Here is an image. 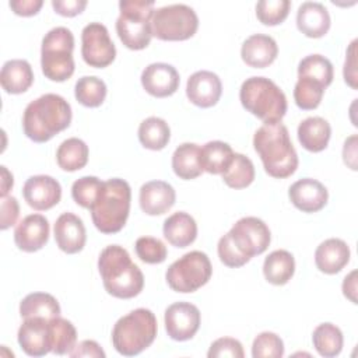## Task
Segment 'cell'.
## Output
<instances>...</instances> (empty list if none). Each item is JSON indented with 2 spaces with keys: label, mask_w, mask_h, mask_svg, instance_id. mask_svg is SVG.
Returning a JSON list of instances; mask_svg holds the SVG:
<instances>
[{
  "label": "cell",
  "mask_w": 358,
  "mask_h": 358,
  "mask_svg": "<svg viewBox=\"0 0 358 358\" xmlns=\"http://www.w3.org/2000/svg\"><path fill=\"white\" fill-rule=\"evenodd\" d=\"M71 106L57 94L49 92L31 101L22 115L24 134L35 143H46L71 123Z\"/></svg>",
  "instance_id": "6da1fadb"
},
{
  "label": "cell",
  "mask_w": 358,
  "mask_h": 358,
  "mask_svg": "<svg viewBox=\"0 0 358 358\" xmlns=\"http://www.w3.org/2000/svg\"><path fill=\"white\" fill-rule=\"evenodd\" d=\"M98 270L106 292L119 299L137 296L144 288V275L131 262L129 252L119 245L103 248L98 257Z\"/></svg>",
  "instance_id": "7a4b0ae2"
},
{
  "label": "cell",
  "mask_w": 358,
  "mask_h": 358,
  "mask_svg": "<svg viewBox=\"0 0 358 358\" xmlns=\"http://www.w3.org/2000/svg\"><path fill=\"white\" fill-rule=\"evenodd\" d=\"M253 147L270 176L284 179L296 171L298 154L281 122L260 126L253 136Z\"/></svg>",
  "instance_id": "3957f363"
},
{
  "label": "cell",
  "mask_w": 358,
  "mask_h": 358,
  "mask_svg": "<svg viewBox=\"0 0 358 358\" xmlns=\"http://www.w3.org/2000/svg\"><path fill=\"white\" fill-rule=\"evenodd\" d=\"M130 201L131 189L124 179L112 178L102 182L96 200L90 208L95 228L102 234L119 232L127 221Z\"/></svg>",
  "instance_id": "277c9868"
},
{
  "label": "cell",
  "mask_w": 358,
  "mask_h": 358,
  "mask_svg": "<svg viewBox=\"0 0 358 358\" xmlns=\"http://www.w3.org/2000/svg\"><path fill=\"white\" fill-rule=\"evenodd\" d=\"M239 99L242 106L264 124L281 122L288 108L284 91L267 77L246 78L241 85Z\"/></svg>",
  "instance_id": "5b68a950"
},
{
  "label": "cell",
  "mask_w": 358,
  "mask_h": 358,
  "mask_svg": "<svg viewBox=\"0 0 358 358\" xmlns=\"http://www.w3.org/2000/svg\"><path fill=\"white\" fill-rule=\"evenodd\" d=\"M158 331L155 315L145 308H137L122 316L112 329V344L124 357H134L148 348Z\"/></svg>",
  "instance_id": "8992f818"
},
{
  "label": "cell",
  "mask_w": 358,
  "mask_h": 358,
  "mask_svg": "<svg viewBox=\"0 0 358 358\" xmlns=\"http://www.w3.org/2000/svg\"><path fill=\"white\" fill-rule=\"evenodd\" d=\"M74 35L66 27H55L42 39L41 67L46 78L56 83L69 80L74 73Z\"/></svg>",
  "instance_id": "52a82bcc"
},
{
  "label": "cell",
  "mask_w": 358,
  "mask_h": 358,
  "mask_svg": "<svg viewBox=\"0 0 358 358\" xmlns=\"http://www.w3.org/2000/svg\"><path fill=\"white\" fill-rule=\"evenodd\" d=\"M120 14L116 20V32L122 43L131 50H141L151 42V18L154 14L152 0H122Z\"/></svg>",
  "instance_id": "ba28073f"
},
{
  "label": "cell",
  "mask_w": 358,
  "mask_h": 358,
  "mask_svg": "<svg viewBox=\"0 0 358 358\" xmlns=\"http://www.w3.org/2000/svg\"><path fill=\"white\" fill-rule=\"evenodd\" d=\"M213 266L208 256L201 250H192L175 260L165 273L171 289L182 294L194 292L208 282Z\"/></svg>",
  "instance_id": "9c48e42d"
},
{
  "label": "cell",
  "mask_w": 358,
  "mask_h": 358,
  "mask_svg": "<svg viewBox=\"0 0 358 358\" xmlns=\"http://www.w3.org/2000/svg\"><path fill=\"white\" fill-rule=\"evenodd\" d=\"M199 28V17L187 4H169L154 10L151 32L161 41H186Z\"/></svg>",
  "instance_id": "30bf717a"
},
{
  "label": "cell",
  "mask_w": 358,
  "mask_h": 358,
  "mask_svg": "<svg viewBox=\"0 0 358 358\" xmlns=\"http://www.w3.org/2000/svg\"><path fill=\"white\" fill-rule=\"evenodd\" d=\"M81 56L90 67H108L116 57V48L108 28L101 22H90L81 32Z\"/></svg>",
  "instance_id": "8fae6325"
},
{
  "label": "cell",
  "mask_w": 358,
  "mask_h": 358,
  "mask_svg": "<svg viewBox=\"0 0 358 358\" xmlns=\"http://www.w3.org/2000/svg\"><path fill=\"white\" fill-rule=\"evenodd\" d=\"M228 234L238 250L249 259L266 252L271 241L267 224L257 217H243L238 220Z\"/></svg>",
  "instance_id": "7c38bea8"
},
{
  "label": "cell",
  "mask_w": 358,
  "mask_h": 358,
  "mask_svg": "<svg viewBox=\"0 0 358 358\" xmlns=\"http://www.w3.org/2000/svg\"><path fill=\"white\" fill-rule=\"evenodd\" d=\"M165 330L175 341H186L193 338L201 322L200 310L190 302H175L165 309Z\"/></svg>",
  "instance_id": "4fadbf2b"
},
{
  "label": "cell",
  "mask_w": 358,
  "mask_h": 358,
  "mask_svg": "<svg viewBox=\"0 0 358 358\" xmlns=\"http://www.w3.org/2000/svg\"><path fill=\"white\" fill-rule=\"evenodd\" d=\"M22 196L29 207L36 211H45L60 201L62 186L49 175H34L25 180Z\"/></svg>",
  "instance_id": "5bb4252c"
},
{
  "label": "cell",
  "mask_w": 358,
  "mask_h": 358,
  "mask_svg": "<svg viewBox=\"0 0 358 358\" xmlns=\"http://www.w3.org/2000/svg\"><path fill=\"white\" fill-rule=\"evenodd\" d=\"M17 340L22 351L29 357H43L52 352L49 319L25 317L18 329Z\"/></svg>",
  "instance_id": "9a60e30c"
},
{
  "label": "cell",
  "mask_w": 358,
  "mask_h": 358,
  "mask_svg": "<svg viewBox=\"0 0 358 358\" xmlns=\"http://www.w3.org/2000/svg\"><path fill=\"white\" fill-rule=\"evenodd\" d=\"M143 88L155 98H166L179 88L180 77L178 70L168 63H151L141 73Z\"/></svg>",
  "instance_id": "2e32d148"
},
{
  "label": "cell",
  "mask_w": 358,
  "mask_h": 358,
  "mask_svg": "<svg viewBox=\"0 0 358 358\" xmlns=\"http://www.w3.org/2000/svg\"><path fill=\"white\" fill-rule=\"evenodd\" d=\"M222 94V83L220 77L208 70L193 73L186 83V96L199 108L214 106Z\"/></svg>",
  "instance_id": "e0dca14e"
},
{
  "label": "cell",
  "mask_w": 358,
  "mask_h": 358,
  "mask_svg": "<svg viewBox=\"0 0 358 358\" xmlns=\"http://www.w3.org/2000/svg\"><path fill=\"white\" fill-rule=\"evenodd\" d=\"M49 221L42 214H29L22 218L14 229V242L22 252H36L49 239Z\"/></svg>",
  "instance_id": "ac0fdd59"
},
{
  "label": "cell",
  "mask_w": 358,
  "mask_h": 358,
  "mask_svg": "<svg viewBox=\"0 0 358 358\" xmlns=\"http://www.w3.org/2000/svg\"><path fill=\"white\" fill-rule=\"evenodd\" d=\"M288 197L302 213H316L327 204L329 192L322 182L312 178H303L289 186Z\"/></svg>",
  "instance_id": "d6986e66"
},
{
  "label": "cell",
  "mask_w": 358,
  "mask_h": 358,
  "mask_svg": "<svg viewBox=\"0 0 358 358\" xmlns=\"http://www.w3.org/2000/svg\"><path fill=\"white\" fill-rule=\"evenodd\" d=\"M55 241L59 249L67 255L78 253L84 249L87 232L83 220L73 213H63L55 222Z\"/></svg>",
  "instance_id": "ffe728a7"
},
{
  "label": "cell",
  "mask_w": 358,
  "mask_h": 358,
  "mask_svg": "<svg viewBox=\"0 0 358 358\" xmlns=\"http://www.w3.org/2000/svg\"><path fill=\"white\" fill-rule=\"evenodd\" d=\"M176 193L172 185L164 180H150L140 187L138 203L148 215L165 214L175 204Z\"/></svg>",
  "instance_id": "44dd1931"
},
{
  "label": "cell",
  "mask_w": 358,
  "mask_h": 358,
  "mask_svg": "<svg viewBox=\"0 0 358 358\" xmlns=\"http://www.w3.org/2000/svg\"><path fill=\"white\" fill-rule=\"evenodd\" d=\"M278 55V46L274 38L264 34H253L248 36L241 48L242 60L255 69L270 66Z\"/></svg>",
  "instance_id": "7402d4cb"
},
{
  "label": "cell",
  "mask_w": 358,
  "mask_h": 358,
  "mask_svg": "<svg viewBox=\"0 0 358 358\" xmlns=\"http://www.w3.org/2000/svg\"><path fill=\"white\" fill-rule=\"evenodd\" d=\"M330 14L319 1H303L296 11V27L308 38H322L330 29Z\"/></svg>",
  "instance_id": "603a6c76"
},
{
  "label": "cell",
  "mask_w": 358,
  "mask_h": 358,
  "mask_svg": "<svg viewBox=\"0 0 358 358\" xmlns=\"http://www.w3.org/2000/svg\"><path fill=\"white\" fill-rule=\"evenodd\" d=\"M350 248L340 238L323 241L315 250V264L324 274H337L350 262Z\"/></svg>",
  "instance_id": "cb8c5ba5"
},
{
  "label": "cell",
  "mask_w": 358,
  "mask_h": 358,
  "mask_svg": "<svg viewBox=\"0 0 358 358\" xmlns=\"http://www.w3.org/2000/svg\"><path fill=\"white\" fill-rule=\"evenodd\" d=\"M162 232L172 246L186 248L196 241L197 224L189 213L176 211L164 221Z\"/></svg>",
  "instance_id": "d4e9b609"
},
{
  "label": "cell",
  "mask_w": 358,
  "mask_h": 358,
  "mask_svg": "<svg viewBox=\"0 0 358 358\" xmlns=\"http://www.w3.org/2000/svg\"><path fill=\"white\" fill-rule=\"evenodd\" d=\"M301 145L310 152L323 151L330 140V123L320 116H309L303 119L296 130Z\"/></svg>",
  "instance_id": "484cf974"
},
{
  "label": "cell",
  "mask_w": 358,
  "mask_h": 358,
  "mask_svg": "<svg viewBox=\"0 0 358 358\" xmlns=\"http://www.w3.org/2000/svg\"><path fill=\"white\" fill-rule=\"evenodd\" d=\"M34 83L31 64L24 59L7 60L0 71V84L7 94H22Z\"/></svg>",
  "instance_id": "4316f807"
},
{
  "label": "cell",
  "mask_w": 358,
  "mask_h": 358,
  "mask_svg": "<svg viewBox=\"0 0 358 358\" xmlns=\"http://www.w3.org/2000/svg\"><path fill=\"white\" fill-rule=\"evenodd\" d=\"M172 169L176 176L183 180L196 179L201 175L200 145L194 143H183L172 154Z\"/></svg>",
  "instance_id": "83f0119b"
},
{
  "label": "cell",
  "mask_w": 358,
  "mask_h": 358,
  "mask_svg": "<svg viewBox=\"0 0 358 358\" xmlns=\"http://www.w3.org/2000/svg\"><path fill=\"white\" fill-rule=\"evenodd\" d=\"M295 273V259L285 249L273 250L263 263L264 278L273 285L287 284Z\"/></svg>",
  "instance_id": "f1b7e54d"
},
{
  "label": "cell",
  "mask_w": 358,
  "mask_h": 358,
  "mask_svg": "<svg viewBox=\"0 0 358 358\" xmlns=\"http://www.w3.org/2000/svg\"><path fill=\"white\" fill-rule=\"evenodd\" d=\"M88 155V145L78 137H70L57 147L56 162L63 171L74 172L87 165Z\"/></svg>",
  "instance_id": "f546056e"
},
{
  "label": "cell",
  "mask_w": 358,
  "mask_h": 358,
  "mask_svg": "<svg viewBox=\"0 0 358 358\" xmlns=\"http://www.w3.org/2000/svg\"><path fill=\"white\" fill-rule=\"evenodd\" d=\"M138 140L144 148L159 151L166 147L171 138L169 124L158 116L144 119L138 126Z\"/></svg>",
  "instance_id": "4dcf8cb0"
},
{
  "label": "cell",
  "mask_w": 358,
  "mask_h": 358,
  "mask_svg": "<svg viewBox=\"0 0 358 358\" xmlns=\"http://www.w3.org/2000/svg\"><path fill=\"white\" fill-rule=\"evenodd\" d=\"M20 315L25 317H45L52 319L60 316V305L57 299L48 292L28 294L20 302Z\"/></svg>",
  "instance_id": "1f68e13d"
},
{
  "label": "cell",
  "mask_w": 358,
  "mask_h": 358,
  "mask_svg": "<svg viewBox=\"0 0 358 358\" xmlns=\"http://www.w3.org/2000/svg\"><path fill=\"white\" fill-rule=\"evenodd\" d=\"M234 157V151L228 143L214 140L200 147V159L203 171L218 175L225 171Z\"/></svg>",
  "instance_id": "d6a6232c"
},
{
  "label": "cell",
  "mask_w": 358,
  "mask_h": 358,
  "mask_svg": "<svg viewBox=\"0 0 358 358\" xmlns=\"http://www.w3.org/2000/svg\"><path fill=\"white\" fill-rule=\"evenodd\" d=\"M49 336L53 354L69 355L77 345V330L74 324L60 316L49 319Z\"/></svg>",
  "instance_id": "836d02e7"
},
{
  "label": "cell",
  "mask_w": 358,
  "mask_h": 358,
  "mask_svg": "<svg viewBox=\"0 0 358 358\" xmlns=\"http://www.w3.org/2000/svg\"><path fill=\"white\" fill-rule=\"evenodd\" d=\"M312 343L319 355L324 358H333L343 350V331L333 323H320L312 333Z\"/></svg>",
  "instance_id": "e575fe53"
},
{
  "label": "cell",
  "mask_w": 358,
  "mask_h": 358,
  "mask_svg": "<svg viewBox=\"0 0 358 358\" xmlns=\"http://www.w3.org/2000/svg\"><path fill=\"white\" fill-rule=\"evenodd\" d=\"M221 178L225 185L232 189H245L255 180V165L246 155L234 152V157L221 173Z\"/></svg>",
  "instance_id": "d590c367"
},
{
  "label": "cell",
  "mask_w": 358,
  "mask_h": 358,
  "mask_svg": "<svg viewBox=\"0 0 358 358\" xmlns=\"http://www.w3.org/2000/svg\"><path fill=\"white\" fill-rule=\"evenodd\" d=\"M106 84L95 76H84L74 85L76 99L87 108H98L106 98Z\"/></svg>",
  "instance_id": "8d00e7d4"
},
{
  "label": "cell",
  "mask_w": 358,
  "mask_h": 358,
  "mask_svg": "<svg viewBox=\"0 0 358 358\" xmlns=\"http://www.w3.org/2000/svg\"><path fill=\"white\" fill-rule=\"evenodd\" d=\"M298 77H308L319 81L326 88L333 83L334 71L331 62L322 55H308L298 64Z\"/></svg>",
  "instance_id": "74e56055"
},
{
  "label": "cell",
  "mask_w": 358,
  "mask_h": 358,
  "mask_svg": "<svg viewBox=\"0 0 358 358\" xmlns=\"http://www.w3.org/2000/svg\"><path fill=\"white\" fill-rule=\"evenodd\" d=\"M326 87L316 80L308 77H298L294 87V99L299 109L312 110L316 109L323 98Z\"/></svg>",
  "instance_id": "f35d334b"
},
{
  "label": "cell",
  "mask_w": 358,
  "mask_h": 358,
  "mask_svg": "<svg viewBox=\"0 0 358 358\" xmlns=\"http://www.w3.org/2000/svg\"><path fill=\"white\" fill-rule=\"evenodd\" d=\"M289 7V0H260L256 3V17L264 25H278L288 17Z\"/></svg>",
  "instance_id": "ab89813d"
},
{
  "label": "cell",
  "mask_w": 358,
  "mask_h": 358,
  "mask_svg": "<svg viewBox=\"0 0 358 358\" xmlns=\"http://www.w3.org/2000/svg\"><path fill=\"white\" fill-rule=\"evenodd\" d=\"M101 186L102 180L96 176H83L71 185V197L78 206L90 210L96 200Z\"/></svg>",
  "instance_id": "60d3db41"
},
{
  "label": "cell",
  "mask_w": 358,
  "mask_h": 358,
  "mask_svg": "<svg viewBox=\"0 0 358 358\" xmlns=\"http://www.w3.org/2000/svg\"><path fill=\"white\" fill-rule=\"evenodd\" d=\"M137 257L147 264H158L166 259L165 243L154 236H140L134 245Z\"/></svg>",
  "instance_id": "b9f144b4"
},
{
  "label": "cell",
  "mask_w": 358,
  "mask_h": 358,
  "mask_svg": "<svg viewBox=\"0 0 358 358\" xmlns=\"http://www.w3.org/2000/svg\"><path fill=\"white\" fill-rule=\"evenodd\" d=\"M284 355V343L273 331H263L256 336L252 344L253 358H281Z\"/></svg>",
  "instance_id": "7bdbcfd3"
},
{
  "label": "cell",
  "mask_w": 358,
  "mask_h": 358,
  "mask_svg": "<svg viewBox=\"0 0 358 358\" xmlns=\"http://www.w3.org/2000/svg\"><path fill=\"white\" fill-rule=\"evenodd\" d=\"M217 252H218V257L220 260L228 266V267H241L243 264H246L250 259L243 256L238 248L234 245L229 234L227 232L224 236L220 238L218 241V245H217Z\"/></svg>",
  "instance_id": "ee69618b"
},
{
  "label": "cell",
  "mask_w": 358,
  "mask_h": 358,
  "mask_svg": "<svg viewBox=\"0 0 358 358\" xmlns=\"http://www.w3.org/2000/svg\"><path fill=\"white\" fill-rule=\"evenodd\" d=\"M207 357L208 358H222V357L243 358L245 352L239 340L232 337H221L211 343Z\"/></svg>",
  "instance_id": "f6af8a7d"
},
{
  "label": "cell",
  "mask_w": 358,
  "mask_h": 358,
  "mask_svg": "<svg viewBox=\"0 0 358 358\" xmlns=\"http://www.w3.org/2000/svg\"><path fill=\"white\" fill-rule=\"evenodd\" d=\"M20 215V204L14 196L1 197V211H0V229L6 231L14 225Z\"/></svg>",
  "instance_id": "bcb514c9"
},
{
  "label": "cell",
  "mask_w": 358,
  "mask_h": 358,
  "mask_svg": "<svg viewBox=\"0 0 358 358\" xmlns=\"http://www.w3.org/2000/svg\"><path fill=\"white\" fill-rule=\"evenodd\" d=\"M357 39H354L345 53V63H344V81L354 90H357L358 78H357Z\"/></svg>",
  "instance_id": "7dc6e473"
},
{
  "label": "cell",
  "mask_w": 358,
  "mask_h": 358,
  "mask_svg": "<svg viewBox=\"0 0 358 358\" xmlns=\"http://www.w3.org/2000/svg\"><path fill=\"white\" fill-rule=\"evenodd\" d=\"M52 7L63 17H74L84 11L87 0H52Z\"/></svg>",
  "instance_id": "c3c4849f"
},
{
  "label": "cell",
  "mask_w": 358,
  "mask_h": 358,
  "mask_svg": "<svg viewBox=\"0 0 358 358\" xmlns=\"http://www.w3.org/2000/svg\"><path fill=\"white\" fill-rule=\"evenodd\" d=\"M73 358L80 357H90V358H105V351L101 348V345L94 340H83L78 343L74 350L69 354Z\"/></svg>",
  "instance_id": "681fc988"
},
{
  "label": "cell",
  "mask_w": 358,
  "mask_h": 358,
  "mask_svg": "<svg viewBox=\"0 0 358 358\" xmlns=\"http://www.w3.org/2000/svg\"><path fill=\"white\" fill-rule=\"evenodd\" d=\"M8 6L17 15L31 17L41 10V7L43 6V1L42 0H11Z\"/></svg>",
  "instance_id": "f907efd6"
},
{
  "label": "cell",
  "mask_w": 358,
  "mask_h": 358,
  "mask_svg": "<svg viewBox=\"0 0 358 358\" xmlns=\"http://www.w3.org/2000/svg\"><path fill=\"white\" fill-rule=\"evenodd\" d=\"M343 159L348 168H351L352 171H357V134L350 136L344 141Z\"/></svg>",
  "instance_id": "816d5d0a"
},
{
  "label": "cell",
  "mask_w": 358,
  "mask_h": 358,
  "mask_svg": "<svg viewBox=\"0 0 358 358\" xmlns=\"http://www.w3.org/2000/svg\"><path fill=\"white\" fill-rule=\"evenodd\" d=\"M343 294L352 303H357V270H352L350 274L344 277Z\"/></svg>",
  "instance_id": "f5cc1de1"
},
{
  "label": "cell",
  "mask_w": 358,
  "mask_h": 358,
  "mask_svg": "<svg viewBox=\"0 0 358 358\" xmlns=\"http://www.w3.org/2000/svg\"><path fill=\"white\" fill-rule=\"evenodd\" d=\"M0 168H1V192H0V194H1V197H6L14 185V179H13L11 172L4 165Z\"/></svg>",
  "instance_id": "db71d44e"
}]
</instances>
